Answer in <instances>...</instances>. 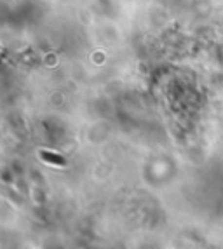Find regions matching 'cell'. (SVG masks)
Instances as JSON below:
<instances>
[{
  "mask_svg": "<svg viewBox=\"0 0 223 249\" xmlns=\"http://www.w3.org/2000/svg\"><path fill=\"white\" fill-rule=\"evenodd\" d=\"M40 157L44 159L46 162H49V164H58V166H65V159H63L61 155L51 154V152H40Z\"/></svg>",
  "mask_w": 223,
  "mask_h": 249,
  "instance_id": "obj_1",
  "label": "cell"
}]
</instances>
